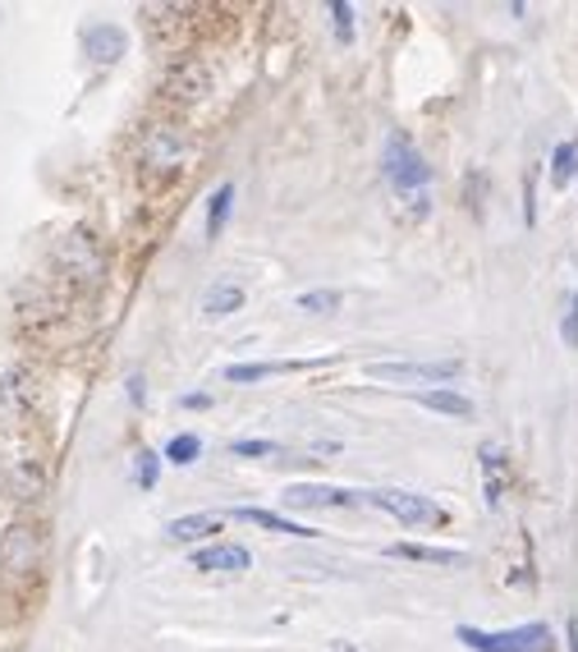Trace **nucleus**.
<instances>
[{"label":"nucleus","mask_w":578,"mask_h":652,"mask_svg":"<svg viewBox=\"0 0 578 652\" xmlns=\"http://www.w3.org/2000/svg\"><path fill=\"white\" fill-rule=\"evenodd\" d=\"M229 455H239V459H262V455H281V441H262V437H239V441H229Z\"/></svg>","instance_id":"nucleus-22"},{"label":"nucleus","mask_w":578,"mask_h":652,"mask_svg":"<svg viewBox=\"0 0 578 652\" xmlns=\"http://www.w3.org/2000/svg\"><path fill=\"white\" fill-rule=\"evenodd\" d=\"M79 47H84V56L92 65H120L129 56V32L120 23H106L101 19V23H88L79 32Z\"/></svg>","instance_id":"nucleus-7"},{"label":"nucleus","mask_w":578,"mask_h":652,"mask_svg":"<svg viewBox=\"0 0 578 652\" xmlns=\"http://www.w3.org/2000/svg\"><path fill=\"white\" fill-rule=\"evenodd\" d=\"M569 652H578V625H569Z\"/></svg>","instance_id":"nucleus-27"},{"label":"nucleus","mask_w":578,"mask_h":652,"mask_svg":"<svg viewBox=\"0 0 578 652\" xmlns=\"http://www.w3.org/2000/svg\"><path fill=\"white\" fill-rule=\"evenodd\" d=\"M193 570H203V574H244V570H253V552L239 547V543H212L203 552H193Z\"/></svg>","instance_id":"nucleus-9"},{"label":"nucleus","mask_w":578,"mask_h":652,"mask_svg":"<svg viewBox=\"0 0 578 652\" xmlns=\"http://www.w3.org/2000/svg\"><path fill=\"white\" fill-rule=\"evenodd\" d=\"M42 561V538H37V528L28 524H10L6 538H0V570L10 574V580H28Z\"/></svg>","instance_id":"nucleus-5"},{"label":"nucleus","mask_w":578,"mask_h":652,"mask_svg":"<svg viewBox=\"0 0 578 652\" xmlns=\"http://www.w3.org/2000/svg\"><path fill=\"white\" fill-rule=\"evenodd\" d=\"M184 157H188V134L175 129V125H157V129L143 138V162H147V166L170 171V166H179Z\"/></svg>","instance_id":"nucleus-8"},{"label":"nucleus","mask_w":578,"mask_h":652,"mask_svg":"<svg viewBox=\"0 0 578 652\" xmlns=\"http://www.w3.org/2000/svg\"><path fill=\"white\" fill-rule=\"evenodd\" d=\"M506 478H510V459L496 441H482V492H487V506L496 510L500 506V492H506Z\"/></svg>","instance_id":"nucleus-14"},{"label":"nucleus","mask_w":578,"mask_h":652,"mask_svg":"<svg viewBox=\"0 0 578 652\" xmlns=\"http://www.w3.org/2000/svg\"><path fill=\"white\" fill-rule=\"evenodd\" d=\"M578 179V138H565L556 152H551V184L565 188Z\"/></svg>","instance_id":"nucleus-17"},{"label":"nucleus","mask_w":578,"mask_h":652,"mask_svg":"<svg viewBox=\"0 0 578 652\" xmlns=\"http://www.w3.org/2000/svg\"><path fill=\"white\" fill-rule=\"evenodd\" d=\"M391 561H418V565H437V570H459L469 565V552H454V547H422V543H391L385 547Z\"/></svg>","instance_id":"nucleus-11"},{"label":"nucleus","mask_w":578,"mask_h":652,"mask_svg":"<svg viewBox=\"0 0 578 652\" xmlns=\"http://www.w3.org/2000/svg\"><path fill=\"white\" fill-rule=\"evenodd\" d=\"M129 474H134V483L143 487V492H151L157 487V478H161V455L157 450H134V465H129Z\"/></svg>","instance_id":"nucleus-21"},{"label":"nucleus","mask_w":578,"mask_h":652,"mask_svg":"<svg viewBox=\"0 0 578 652\" xmlns=\"http://www.w3.org/2000/svg\"><path fill=\"white\" fill-rule=\"evenodd\" d=\"M331 19H335L340 42H354V6H350V0H331Z\"/></svg>","instance_id":"nucleus-23"},{"label":"nucleus","mask_w":578,"mask_h":652,"mask_svg":"<svg viewBox=\"0 0 578 652\" xmlns=\"http://www.w3.org/2000/svg\"><path fill=\"white\" fill-rule=\"evenodd\" d=\"M413 400L422 409H432V413H445V418H473V400L469 396H459L450 387H437V391H413Z\"/></svg>","instance_id":"nucleus-16"},{"label":"nucleus","mask_w":578,"mask_h":652,"mask_svg":"<svg viewBox=\"0 0 578 652\" xmlns=\"http://www.w3.org/2000/svg\"><path fill=\"white\" fill-rule=\"evenodd\" d=\"M363 372L376 377V381H400V387H413V381L445 387V381L464 377V363H459V359H376Z\"/></svg>","instance_id":"nucleus-4"},{"label":"nucleus","mask_w":578,"mask_h":652,"mask_svg":"<svg viewBox=\"0 0 578 652\" xmlns=\"http://www.w3.org/2000/svg\"><path fill=\"white\" fill-rule=\"evenodd\" d=\"M244 299H248V290H244L235 276H216V281L207 285V294H203V318H207V322H221V318H229V313H239Z\"/></svg>","instance_id":"nucleus-10"},{"label":"nucleus","mask_w":578,"mask_h":652,"mask_svg":"<svg viewBox=\"0 0 578 652\" xmlns=\"http://www.w3.org/2000/svg\"><path fill=\"white\" fill-rule=\"evenodd\" d=\"M381 175H385V184H391L400 198H409V203H413V212H418V216L428 212L432 166L422 162V152L413 147V138H409V134H391V138H385V147H381Z\"/></svg>","instance_id":"nucleus-1"},{"label":"nucleus","mask_w":578,"mask_h":652,"mask_svg":"<svg viewBox=\"0 0 578 652\" xmlns=\"http://www.w3.org/2000/svg\"><path fill=\"white\" fill-rule=\"evenodd\" d=\"M340 303H344V294H340V290H303V294L294 299V309H298V313L331 318V313H340Z\"/></svg>","instance_id":"nucleus-18"},{"label":"nucleus","mask_w":578,"mask_h":652,"mask_svg":"<svg viewBox=\"0 0 578 652\" xmlns=\"http://www.w3.org/2000/svg\"><path fill=\"white\" fill-rule=\"evenodd\" d=\"M560 335H565L569 350H578V285H574V294H569V313H565V322H560Z\"/></svg>","instance_id":"nucleus-24"},{"label":"nucleus","mask_w":578,"mask_h":652,"mask_svg":"<svg viewBox=\"0 0 578 652\" xmlns=\"http://www.w3.org/2000/svg\"><path fill=\"white\" fill-rule=\"evenodd\" d=\"M125 396H129V405H147V381H143V372H129Z\"/></svg>","instance_id":"nucleus-25"},{"label":"nucleus","mask_w":578,"mask_h":652,"mask_svg":"<svg viewBox=\"0 0 578 652\" xmlns=\"http://www.w3.org/2000/svg\"><path fill=\"white\" fill-rule=\"evenodd\" d=\"M363 506H376L391 519L409 524V528H437L445 524V506H437V496H422V492H409V487H372L363 492Z\"/></svg>","instance_id":"nucleus-3"},{"label":"nucleus","mask_w":578,"mask_h":652,"mask_svg":"<svg viewBox=\"0 0 578 652\" xmlns=\"http://www.w3.org/2000/svg\"><path fill=\"white\" fill-rule=\"evenodd\" d=\"M225 528V515L216 510H198V515H179L166 524V538L170 543H203V538H216V533Z\"/></svg>","instance_id":"nucleus-12"},{"label":"nucleus","mask_w":578,"mask_h":652,"mask_svg":"<svg viewBox=\"0 0 578 652\" xmlns=\"http://www.w3.org/2000/svg\"><path fill=\"white\" fill-rule=\"evenodd\" d=\"M454 639L473 648V652H556V634L551 625L532 621V625H515V630H478V625H459Z\"/></svg>","instance_id":"nucleus-2"},{"label":"nucleus","mask_w":578,"mask_h":652,"mask_svg":"<svg viewBox=\"0 0 578 652\" xmlns=\"http://www.w3.org/2000/svg\"><path fill=\"white\" fill-rule=\"evenodd\" d=\"M229 207H235V184H221L216 194H212V203H207V235L216 240L221 230H225V221H229Z\"/></svg>","instance_id":"nucleus-20"},{"label":"nucleus","mask_w":578,"mask_h":652,"mask_svg":"<svg viewBox=\"0 0 578 652\" xmlns=\"http://www.w3.org/2000/svg\"><path fill=\"white\" fill-rule=\"evenodd\" d=\"M198 455H203V437H198V432H179V437H170V446H166V465L188 469V465H198Z\"/></svg>","instance_id":"nucleus-19"},{"label":"nucleus","mask_w":578,"mask_h":652,"mask_svg":"<svg viewBox=\"0 0 578 652\" xmlns=\"http://www.w3.org/2000/svg\"><path fill=\"white\" fill-rule=\"evenodd\" d=\"M179 405H184V409H207V405H212V396H207V391H193V396H184Z\"/></svg>","instance_id":"nucleus-26"},{"label":"nucleus","mask_w":578,"mask_h":652,"mask_svg":"<svg viewBox=\"0 0 578 652\" xmlns=\"http://www.w3.org/2000/svg\"><path fill=\"white\" fill-rule=\"evenodd\" d=\"M281 502L290 510H344V506H363V492L331 487V483H294V487H285Z\"/></svg>","instance_id":"nucleus-6"},{"label":"nucleus","mask_w":578,"mask_h":652,"mask_svg":"<svg viewBox=\"0 0 578 652\" xmlns=\"http://www.w3.org/2000/svg\"><path fill=\"white\" fill-rule=\"evenodd\" d=\"M235 519H248V524H262V528H272V533H285V538H317V528H307V524H294L276 510H262V506H235L229 510Z\"/></svg>","instance_id":"nucleus-15"},{"label":"nucleus","mask_w":578,"mask_h":652,"mask_svg":"<svg viewBox=\"0 0 578 652\" xmlns=\"http://www.w3.org/2000/svg\"><path fill=\"white\" fill-rule=\"evenodd\" d=\"M322 359H272V363H229L225 368V381H266V377H281V372H298V368H317Z\"/></svg>","instance_id":"nucleus-13"}]
</instances>
